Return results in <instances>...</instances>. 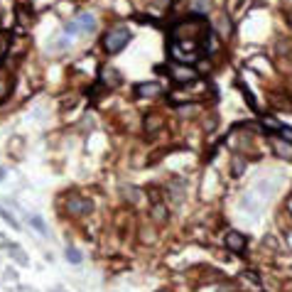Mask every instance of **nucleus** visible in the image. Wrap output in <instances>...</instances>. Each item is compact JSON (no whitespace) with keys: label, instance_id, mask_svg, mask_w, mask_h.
Wrapping results in <instances>:
<instances>
[{"label":"nucleus","instance_id":"20e7f679","mask_svg":"<svg viewBox=\"0 0 292 292\" xmlns=\"http://www.w3.org/2000/svg\"><path fill=\"white\" fill-rule=\"evenodd\" d=\"M246 246H248V238L241 234V231H229L226 234V248L231 251V253H246Z\"/></svg>","mask_w":292,"mask_h":292},{"label":"nucleus","instance_id":"ddd939ff","mask_svg":"<svg viewBox=\"0 0 292 292\" xmlns=\"http://www.w3.org/2000/svg\"><path fill=\"white\" fill-rule=\"evenodd\" d=\"M29 224L37 229V234L39 236H47V226H44V221H42L39 216H29Z\"/></svg>","mask_w":292,"mask_h":292},{"label":"nucleus","instance_id":"1a4fd4ad","mask_svg":"<svg viewBox=\"0 0 292 292\" xmlns=\"http://www.w3.org/2000/svg\"><path fill=\"white\" fill-rule=\"evenodd\" d=\"M152 219L157 221V224H167V219H170V214H167V209H165V204H152Z\"/></svg>","mask_w":292,"mask_h":292},{"label":"nucleus","instance_id":"aec40b11","mask_svg":"<svg viewBox=\"0 0 292 292\" xmlns=\"http://www.w3.org/2000/svg\"><path fill=\"white\" fill-rule=\"evenodd\" d=\"M0 179H5V170L2 167H0Z\"/></svg>","mask_w":292,"mask_h":292},{"label":"nucleus","instance_id":"f8f14e48","mask_svg":"<svg viewBox=\"0 0 292 292\" xmlns=\"http://www.w3.org/2000/svg\"><path fill=\"white\" fill-rule=\"evenodd\" d=\"M10 256L17 261V263H22V265H27V256L22 253V248L20 246H10Z\"/></svg>","mask_w":292,"mask_h":292},{"label":"nucleus","instance_id":"423d86ee","mask_svg":"<svg viewBox=\"0 0 292 292\" xmlns=\"http://www.w3.org/2000/svg\"><path fill=\"white\" fill-rule=\"evenodd\" d=\"M101 84L106 88H116L118 84H120V71L118 69H113V66H103L101 69Z\"/></svg>","mask_w":292,"mask_h":292},{"label":"nucleus","instance_id":"dca6fc26","mask_svg":"<svg viewBox=\"0 0 292 292\" xmlns=\"http://www.w3.org/2000/svg\"><path fill=\"white\" fill-rule=\"evenodd\" d=\"M278 138L292 145V128H290V125H280V130H278Z\"/></svg>","mask_w":292,"mask_h":292},{"label":"nucleus","instance_id":"39448f33","mask_svg":"<svg viewBox=\"0 0 292 292\" xmlns=\"http://www.w3.org/2000/svg\"><path fill=\"white\" fill-rule=\"evenodd\" d=\"M66 209H69V214H74V216H86V214L93 211V202H88L84 197H71L69 204H66Z\"/></svg>","mask_w":292,"mask_h":292},{"label":"nucleus","instance_id":"9d476101","mask_svg":"<svg viewBox=\"0 0 292 292\" xmlns=\"http://www.w3.org/2000/svg\"><path fill=\"white\" fill-rule=\"evenodd\" d=\"M79 27H84V29H93L96 27V17L93 15H88V12H84V15H79Z\"/></svg>","mask_w":292,"mask_h":292},{"label":"nucleus","instance_id":"7ed1b4c3","mask_svg":"<svg viewBox=\"0 0 292 292\" xmlns=\"http://www.w3.org/2000/svg\"><path fill=\"white\" fill-rule=\"evenodd\" d=\"M167 71H170V79L175 84H189V81L197 79V69L189 66V64H177L175 61L172 66H167Z\"/></svg>","mask_w":292,"mask_h":292},{"label":"nucleus","instance_id":"4468645a","mask_svg":"<svg viewBox=\"0 0 292 292\" xmlns=\"http://www.w3.org/2000/svg\"><path fill=\"white\" fill-rule=\"evenodd\" d=\"M160 125H162V118H157V116H147L145 118V130H150V133L157 130Z\"/></svg>","mask_w":292,"mask_h":292},{"label":"nucleus","instance_id":"f03ea898","mask_svg":"<svg viewBox=\"0 0 292 292\" xmlns=\"http://www.w3.org/2000/svg\"><path fill=\"white\" fill-rule=\"evenodd\" d=\"M130 29L125 27V25H116V27H111L106 34H103V49L108 52V54H118V52H123L125 49V44L130 42Z\"/></svg>","mask_w":292,"mask_h":292},{"label":"nucleus","instance_id":"f257e3e1","mask_svg":"<svg viewBox=\"0 0 292 292\" xmlns=\"http://www.w3.org/2000/svg\"><path fill=\"white\" fill-rule=\"evenodd\" d=\"M209 39H211V27L202 15H189L179 20L172 32H170V54L177 64H189L197 59L206 57L209 52Z\"/></svg>","mask_w":292,"mask_h":292},{"label":"nucleus","instance_id":"4be33fe9","mask_svg":"<svg viewBox=\"0 0 292 292\" xmlns=\"http://www.w3.org/2000/svg\"><path fill=\"white\" fill-rule=\"evenodd\" d=\"M157 292H170V290H165V288H162V290H157Z\"/></svg>","mask_w":292,"mask_h":292},{"label":"nucleus","instance_id":"9b49d317","mask_svg":"<svg viewBox=\"0 0 292 292\" xmlns=\"http://www.w3.org/2000/svg\"><path fill=\"white\" fill-rule=\"evenodd\" d=\"M238 88L243 91V98L248 101V106H251V108H258V103H256V98H253V93H251V88L246 86L243 81H238Z\"/></svg>","mask_w":292,"mask_h":292},{"label":"nucleus","instance_id":"f3484780","mask_svg":"<svg viewBox=\"0 0 292 292\" xmlns=\"http://www.w3.org/2000/svg\"><path fill=\"white\" fill-rule=\"evenodd\" d=\"M243 167H246V160L243 157H234V162H231V170H234V175H243Z\"/></svg>","mask_w":292,"mask_h":292},{"label":"nucleus","instance_id":"412c9836","mask_svg":"<svg viewBox=\"0 0 292 292\" xmlns=\"http://www.w3.org/2000/svg\"><path fill=\"white\" fill-rule=\"evenodd\" d=\"M157 2H160V5H167V2H170V0H157Z\"/></svg>","mask_w":292,"mask_h":292},{"label":"nucleus","instance_id":"0eeeda50","mask_svg":"<svg viewBox=\"0 0 292 292\" xmlns=\"http://www.w3.org/2000/svg\"><path fill=\"white\" fill-rule=\"evenodd\" d=\"M135 93H138V96H157V93H162V86H160L157 81L138 84V86H135Z\"/></svg>","mask_w":292,"mask_h":292},{"label":"nucleus","instance_id":"6e6552de","mask_svg":"<svg viewBox=\"0 0 292 292\" xmlns=\"http://www.w3.org/2000/svg\"><path fill=\"white\" fill-rule=\"evenodd\" d=\"M273 147H275V155L278 157H283V160H292V145L290 143H285V140H273Z\"/></svg>","mask_w":292,"mask_h":292},{"label":"nucleus","instance_id":"2eb2a0df","mask_svg":"<svg viewBox=\"0 0 292 292\" xmlns=\"http://www.w3.org/2000/svg\"><path fill=\"white\" fill-rule=\"evenodd\" d=\"M0 216H2V219H5V221H7V224H10L12 229H15V231H20V221H17V219H15V216H12L10 211H5V209H0Z\"/></svg>","mask_w":292,"mask_h":292},{"label":"nucleus","instance_id":"a211bd4d","mask_svg":"<svg viewBox=\"0 0 292 292\" xmlns=\"http://www.w3.org/2000/svg\"><path fill=\"white\" fill-rule=\"evenodd\" d=\"M64 256H66V261H69V263H81V253H79L76 248H66V253H64Z\"/></svg>","mask_w":292,"mask_h":292},{"label":"nucleus","instance_id":"6ab92c4d","mask_svg":"<svg viewBox=\"0 0 292 292\" xmlns=\"http://www.w3.org/2000/svg\"><path fill=\"white\" fill-rule=\"evenodd\" d=\"M64 32H66V37H74V34L79 32V22H66V25H64Z\"/></svg>","mask_w":292,"mask_h":292}]
</instances>
